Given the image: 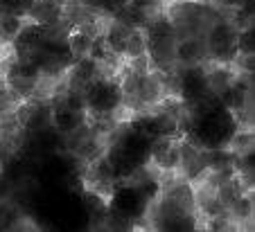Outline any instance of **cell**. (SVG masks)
Returning <instances> with one entry per match:
<instances>
[{"label":"cell","instance_id":"obj_1","mask_svg":"<svg viewBox=\"0 0 255 232\" xmlns=\"http://www.w3.org/2000/svg\"><path fill=\"white\" fill-rule=\"evenodd\" d=\"M167 95H169L167 92V73H163V70L151 66L149 73L140 77L138 92H135L138 104H140V113L151 106H158Z\"/></svg>","mask_w":255,"mask_h":232},{"label":"cell","instance_id":"obj_2","mask_svg":"<svg viewBox=\"0 0 255 232\" xmlns=\"http://www.w3.org/2000/svg\"><path fill=\"white\" fill-rule=\"evenodd\" d=\"M181 138L183 136H156L149 142V162L160 171H176L181 158Z\"/></svg>","mask_w":255,"mask_h":232},{"label":"cell","instance_id":"obj_3","mask_svg":"<svg viewBox=\"0 0 255 232\" xmlns=\"http://www.w3.org/2000/svg\"><path fill=\"white\" fill-rule=\"evenodd\" d=\"M203 77H206V86L212 95H222L224 90H228L231 86H235V81L240 79V73L233 68V63H217V61H206L203 68Z\"/></svg>","mask_w":255,"mask_h":232},{"label":"cell","instance_id":"obj_4","mask_svg":"<svg viewBox=\"0 0 255 232\" xmlns=\"http://www.w3.org/2000/svg\"><path fill=\"white\" fill-rule=\"evenodd\" d=\"M174 61L178 68H192V66H201L206 63V45H203V36H185V39L176 41V50H174Z\"/></svg>","mask_w":255,"mask_h":232},{"label":"cell","instance_id":"obj_5","mask_svg":"<svg viewBox=\"0 0 255 232\" xmlns=\"http://www.w3.org/2000/svg\"><path fill=\"white\" fill-rule=\"evenodd\" d=\"M226 212L237 223V230H251L253 228V198H251V192H244L242 196H237L235 203Z\"/></svg>","mask_w":255,"mask_h":232},{"label":"cell","instance_id":"obj_6","mask_svg":"<svg viewBox=\"0 0 255 232\" xmlns=\"http://www.w3.org/2000/svg\"><path fill=\"white\" fill-rule=\"evenodd\" d=\"M142 54H149L147 32H144V27H131L129 36H127V45H125V54H122V57L129 61V59L142 57Z\"/></svg>","mask_w":255,"mask_h":232},{"label":"cell","instance_id":"obj_7","mask_svg":"<svg viewBox=\"0 0 255 232\" xmlns=\"http://www.w3.org/2000/svg\"><path fill=\"white\" fill-rule=\"evenodd\" d=\"M93 41L88 34L79 32V29L72 27L68 32V52H70L72 59H84V57H91V50H93Z\"/></svg>","mask_w":255,"mask_h":232},{"label":"cell","instance_id":"obj_8","mask_svg":"<svg viewBox=\"0 0 255 232\" xmlns=\"http://www.w3.org/2000/svg\"><path fill=\"white\" fill-rule=\"evenodd\" d=\"M206 230H212V232H231V230H237V223L228 217V212L224 214H212V217H206Z\"/></svg>","mask_w":255,"mask_h":232},{"label":"cell","instance_id":"obj_9","mask_svg":"<svg viewBox=\"0 0 255 232\" xmlns=\"http://www.w3.org/2000/svg\"><path fill=\"white\" fill-rule=\"evenodd\" d=\"M235 45H237V52H242V54H253V48H255L253 27L240 29V32H237V39H235Z\"/></svg>","mask_w":255,"mask_h":232},{"label":"cell","instance_id":"obj_10","mask_svg":"<svg viewBox=\"0 0 255 232\" xmlns=\"http://www.w3.org/2000/svg\"><path fill=\"white\" fill-rule=\"evenodd\" d=\"M84 7L88 9H95V11H102V5H104V0H79Z\"/></svg>","mask_w":255,"mask_h":232},{"label":"cell","instance_id":"obj_11","mask_svg":"<svg viewBox=\"0 0 255 232\" xmlns=\"http://www.w3.org/2000/svg\"><path fill=\"white\" fill-rule=\"evenodd\" d=\"M0 77H5V59H0Z\"/></svg>","mask_w":255,"mask_h":232},{"label":"cell","instance_id":"obj_12","mask_svg":"<svg viewBox=\"0 0 255 232\" xmlns=\"http://www.w3.org/2000/svg\"><path fill=\"white\" fill-rule=\"evenodd\" d=\"M7 14V9H5V7H2V5H0V18H2V16H5Z\"/></svg>","mask_w":255,"mask_h":232}]
</instances>
